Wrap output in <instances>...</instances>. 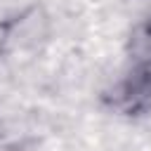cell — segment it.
I'll return each mask as SVG.
<instances>
[{
  "label": "cell",
  "instance_id": "6da1fadb",
  "mask_svg": "<svg viewBox=\"0 0 151 151\" xmlns=\"http://www.w3.org/2000/svg\"><path fill=\"white\" fill-rule=\"evenodd\" d=\"M106 104L125 118L146 116L151 111V64L134 61L106 94Z\"/></svg>",
  "mask_w": 151,
  "mask_h": 151
},
{
  "label": "cell",
  "instance_id": "7a4b0ae2",
  "mask_svg": "<svg viewBox=\"0 0 151 151\" xmlns=\"http://www.w3.org/2000/svg\"><path fill=\"white\" fill-rule=\"evenodd\" d=\"M130 52L134 61H146L151 64V19L139 24L132 35H130Z\"/></svg>",
  "mask_w": 151,
  "mask_h": 151
}]
</instances>
